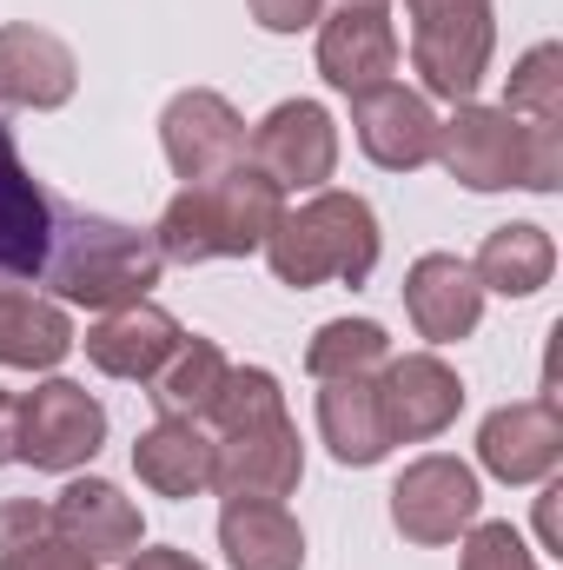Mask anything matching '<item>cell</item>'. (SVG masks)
Wrapping results in <instances>:
<instances>
[{"mask_svg": "<svg viewBox=\"0 0 563 570\" xmlns=\"http://www.w3.org/2000/svg\"><path fill=\"white\" fill-rule=\"evenodd\" d=\"M213 425V491L219 498H292L298 478H305V451H298V431L285 419V392L273 372L259 365H239L226 372L213 412L199 419Z\"/></svg>", "mask_w": 563, "mask_h": 570, "instance_id": "6da1fadb", "label": "cell"}, {"mask_svg": "<svg viewBox=\"0 0 563 570\" xmlns=\"http://www.w3.org/2000/svg\"><path fill=\"white\" fill-rule=\"evenodd\" d=\"M285 213V193L253 166H226L213 179H192L152 226L159 253L179 259V266H206V259H239V253H259L266 233L279 226Z\"/></svg>", "mask_w": 563, "mask_h": 570, "instance_id": "7a4b0ae2", "label": "cell"}, {"mask_svg": "<svg viewBox=\"0 0 563 570\" xmlns=\"http://www.w3.org/2000/svg\"><path fill=\"white\" fill-rule=\"evenodd\" d=\"M159 266H166V253H159L152 233L100 219V213H80V206H60L53 259H47L40 285H53V298H67V305L120 312V305H140L159 285Z\"/></svg>", "mask_w": 563, "mask_h": 570, "instance_id": "3957f363", "label": "cell"}, {"mask_svg": "<svg viewBox=\"0 0 563 570\" xmlns=\"http://www.w3.org/2000/svg\"><path fill=\"white\" fill-rule=\"evenodd\" d=\"M451 179H464L471 193H497V186H531V193H557L563 179V127L544 120H517V114H491V107H457L437 127V153Z\"/></svg>", "mask_w": 563, "mask_h": 570, "instance_id": "277c9868", "label": "cell"}, {"mask_svg": "<svg viewBox=\"0 0 563 570\" xmlns=\"http://www.w3.org/2000/svg\"><path fill=\"white\" fill-rule=\"evenodd\" d=\"M266 259L279 285H365L378 266V219L358 193H312L298 213H279V226L266 233Z\"/></svg>", "mask_w": 563, "mask_h": 570, "instance_id": "5b68a950", "label": "cell"}, {"mask_svg": "<svg viewBox=\"0 0 563 570\" xmlns=\"http://www.w3.org/2000/svg\"><path fill=\"white\" fill-rule=\"evenodd\" d=\"M412 7V67L437 100L471 107L491 67V0H405Z\"/></svg>", "mask_w": 563, "mask_h": 570, "instance_id": "8992f818", "label": "cell"}, {"mask_svg": "<svg viewBox=\"0 0 563 570\" xmlns=\"http://www.w3.org/2000/svg\"><path fill=\"white\" fill-rule=\"evenodd\" d=\"M60 206L27 166L13 127L0 114V285H40L47 259H53V233H60Z\"/></svg>", "mask_w": 563, "mask_h": 570, "instance_id": "52a82bcc", "label": "cell"}, {"mask_svg": "<svg viewBox=\"0 0 563 570\" xmlns=\"http://www.w3.org/2000/svg\"><path fill=\"white\" fill-rule=\"evenodd\" d=\"M318 73L338 94L385 87L398 73V27L392 0H332L318 13Z\"/></svg>", "mask_w": 563, "mask_h": 570, "instance_id": "ba28073f", "label": "cell"}, {"mask_svg": "<svg viewBox=\"0 0 563 570\" xmlns=\"http://www.w3.org/2000/svg\"><path fill=\"white\" fill-rule=\"evenodd\" d=\"M107 438V405L80 392L73 379H47L33 399H20V464L33 471H80Z\"/></svg>", "mask_w": 563, "mask_h": 570, "instance_id": "9c48e42d", "label": "cell"}, {"mask_svg": "<svg viewBox=\"0 0 563 570\" xmlns=\"http://www.w3.org/2000/svg\"><path fill=\"white\" fill-rule=\"evenodd\" d=\"M246 159L273 179V186H325L338 166V127L318 100H285L259 120V134L246 140Z\"/></svg>", "mask_w": 563, "mask_h": 570, "instance_id": "30bf717a", "label": "cell"}, {"mask_svg": "<svg viewBox=\"0 0 563 570\" xmlns=\"http://www.w3.org/2000/svg\"><path fill=\"white\" fill-rule=\"evenodd\" d=\"M392 518L412 544H451L477 524V471L457 458H418L392 484Z\"/></svg>", "mask_w": 563, "mask_h": 570, "instance_id": "8fae6325", "label": "cell"}, {"mask_svg": "<svg viewBox=\"0 0 563 570\" xmlns=\"http://www.w3.org/2000/svg\"><path fill=\"white\" fill-rule=\"evenodd\" d=\"M159 140H166L172 173L192 186V179H213V173H226V166L246 159V120L213 87H192V94H179L159 114Z\"/></svg>", "mask_w": 563, "mask_h": 570, "instance_id": "7c38bea8", "label": "cell"}, {"mask_svg": "<svg viewBox=\"0 0 563 570\" xmlns=\"http://www.w3.org/2000/svg\"><path fill=\"white\" fill-rule=\"evenodd\" d=\"M464 405V385L444 358L412 352V358H385V379H378V412H385V438L392 444H424L457 419Z\"/></svg>", "mask_w": 563, "mask_h": 570, "instance_id": "4fadbf2b", "label": "cell"}, {"mask_svg": "<svg viewBox=\"0 0 563 570\" xmlns=\"http://www.w3.org/2000/svg\"><path fill=\"white\" fill-rule=\"evenodd\" d=\"M352 127H358V146L385 166V173H412L437 153V114L431 100L385 80V87H365L352 94Z\"/></svg>", "mask_w": 563, "mask_h": 570, "instance_id": "5bb4252c", "label": "cell"}, {"mask_svg": "<svg viewBox=\"0 0 563 570\" xmlns=\"http://www.w3.org/2000/svg\"><path fill=\"white\" fill-rule=\"evenodd\" d=\"M47 511H53V531L73 551H87L93 564H120L140 551V504L120 498V484L107 478H73Z\"/></svg>", "mask_w": 563, "mask_h": 570, "instance_id": "9a60e30c", "label": "cell"}, {"mask_svg": "<svg viewBox=\"0 0 563 570\" xmlns=\"http://www.w3.org/2000/svg\"><path fill=\"white\" fill-rule=\"evenodd\" d=\"M477 458L484 471H497L504 484H531V478H551L563 458V419L551 399H531V405H504L491 412L477 431Z\"/></svg>", "mask_w": 563, "mask_h": 570, "instance_id": "2e32d148", "label": "cell"}, {"mask_svg": "<svg viewBox=\"0 0 563 570\" xmlns=\"http://www.w3.org/2000/svg\"><path fill=\"white\" fill-rule=\"evenodd\" d=\"M73 47L47 27H0V107H67L73 100Z\"/></svg>", "mask_w": 563, "mask_h": 570, "instance_id": "e0dca14e", "label": "cell"}, {"mask_svg": "<svg viewBox=\"0 0 563 570\" xmlns=\"http://www.w3.org/2000/svg\"><path fill=\"white\" fill-rule=\"evenodd\" d=\"M179 318L172 312H159L152 298H140V305H120V312H107L93 332H87V358L107 372V379H152L172 352H179Z\"/></svg>", "mask_w": 563, "mask_h": 570, "instance_id": "ac0fdd59", "label": "cell"}, {"mask_svg": "<svg viewBox=\"0 0 563 570\" xmlns=\"http://www.w3.org/2000/svg\"><path fill=\"white\" fill-rule=\"evenodd\" d=\"M405 312L431 345H451V338H471L477 332V312H484V285L464 259L451 253H424L405 279Z\"/></svg>", "mask_w": 563, "mask_h": 570, "instance_id": "d6986e66", "label": "cell"}, {"mask_svg": "<svg viewBox=\"0 0 563 570\" xmlns=\"http://www.w3.org/2000/svg\"><path fill=\"white\" fill-rule=\"evenodd\" d=\"M219 544H226V564L233 570H298L305 564V531L273 498H226Z\"/></svg>", "mask_w": 563, "mask_h": 570, "instance_id": "ffe728a7", "label": "cell"}, {"mask_svg": "<svg viewBox=\"0 0 563 570\" xmlns=\"http://www.w3.org/2000/svg\"><path fill=\"white\" fill-rule=\"evenodd\" d=\"M134 471L159 498H192L213 484V438L199 431V419H159L134 444Z\"/></svg>", "mask_w": 563, "mask_h": 570, "instance_id": "44dd1931", "label": "cell"}, {"mask_svg": "<svg viewBox=\"0 0 563 570\" xmlns=\"http://www.w3.org/2000/svg\"><path fill=\"white\" fill-rule=\"evenodd\" d=\"M73 352V318L40 298V292H20V285H0V365H27V372H47Z\"/></svg>", "mask_w": 563, "mask_h": 570, "instance_id": "7402d4cb", "label": "cell"}, {"mask_svg": "<svg viewBox=\"0 0 563 570\" xmlns=\"http://www.w3.org/2000/svg\"><path fill=\"white\" fill-rule=\"evenodd\" d=\"M318 431H325V444H332L338 464H378L392 451L372 379H325V392H318Z\"/></svg>", "mask_w": 563, "mask_h": 570, "instance_id": "603a6c76", "label": "cell"}, {"mask_svg": "<svg viewBox=\"0 0 563 570\" xmlns=\"http://www.w3.org/2000/svg\"><path fill=\"white\" fill-rule=\"evenodd\" d=\"M226 352L213 345V338H179V352L146 379L152 392V412L159 419H206L213 412V399H219V385H226Z\"/></svg>", "mask_w": 563, "mask_h": 570, "instance_id": "cb8c5ba5", "label": "cell"}, {"mask_svg": "<svg viewBox=\"0 0 563 570\" xmlns=\"http://www.w3.org/2000/svg\"><path fill=\"white\" fill-rule=\"evenodd\" d=\"M471 273H477V285H491L504 298H531L537 285H551V273H557V246H551L544 226H497Z\"/></svg>", "mask_w": 563, "mask_h": 570, "instance_id": "d4e9b609", "label": "cell"}, {"mask_svg": "<svg viewBox=\"0 0 563 570\" xmlns=\"http://www.w3.org/2000/svg\"><path fill=\"white\" fill-rule=\"evenodd\" d=\"M0 570H100V564L53 531V511L47 504L7 498L0 504Z\"/></svg>", "mask_w": 563, "mask_h": 570, "instance_id": "484cf974", "label": "cell"}, {"mask_svg": "<svg viewBox=\"0 0 563 570\" xmlns=\"http://www.w3.org/2000/svg\"><path fill=\"white\" fill-rule=\"evenodd\" d=\"M385 358H392L385 325H372V318H332V325H318V338L305 352V372L318 385L325 379H372Z\"/></svg>", "mask_w": 563, "mask_h": 570, "instance_id": "4316f807", "label": "cell"}, {"mask_svg": "<svg viewBox=\"0 0 563 570\" xmlns=\"http://www.w3.org/2000/svg\"><path fill=\"white\" fill-rule=\"evenodd\" d=\"M504 114H517V120H544V127H563V53L544 40V47H531L524 53V67L511 73V100H504Z\"/></svg>", "mask_w": 563, "mask_h": 570, "instance_id": "83f0119b", "label": "cell"}, {"mask_svg": "<svg viewBox=\"0 0 563 570\" xmlns=\"http://www.w3.org/2000/svg\"><path fill=\"white\" fill-rule=\"evenodd\" d=\"M464 570H537V558L524 551V538L511 524H477L464 544Z\"/></svg>", "mask_w": 563, "mask_h": 570, "instance_id": "f1b7e54d", "label": "cell"}, {"mask_svg": "<svg viewBox=\"0 0 563 570\" xmlns=\"http://www.w3.org/2000/svg\"><path fill=\"white\" fill-rule=\"evenodd\" d=\"M253 7V20L266 27V33H298V27H318V13H325V0H246Z\"/></svg>", "mask_w": 563, "mask_h": 570, "instance_id": "f546056e", "label": "cell"}, {"mask_svg": "<svg viewBox=\"0 0 563 570\" xmlns=\"http://www.w3.org/2000/svg\"><path fill=\"white\" fill-rule=\"evenodd\" d=\"M13 458H20V399L0 392V464H13Z\"/></svg>", "mask_w": 563, "mask_h": 570, "instance_id": "4dcf8cb0", "label": "cell"}, {"mask_svg": "<svg viewBox=\"0 0 563 570\" xmlns=\"http://www.w3.org/2000/svg\"><path fill=\"white\" fill-rule=\"evenodd\" d=\"M127 570H206L199 558H186V551H134Z\"/></svg>", "mask_w": 563, "mask_h": 570, "instance_id": "1f68e13d", "label": "cell"}, {"mask_svg": "<svg viewBox=\"0 0 563 570\" xmlns=\"http://www.w3.org/2000/svg\"><path fill=\"white\" fill-rule=\"evenodd\" d=\"M557 498H563V484H551L544 498H537V531H544V544L557 551Z\"/></svg>", "mask_w": 563, "mask_h": 570, "instance_id": "d6a6232c", "label": "cell"}]
</instances>
